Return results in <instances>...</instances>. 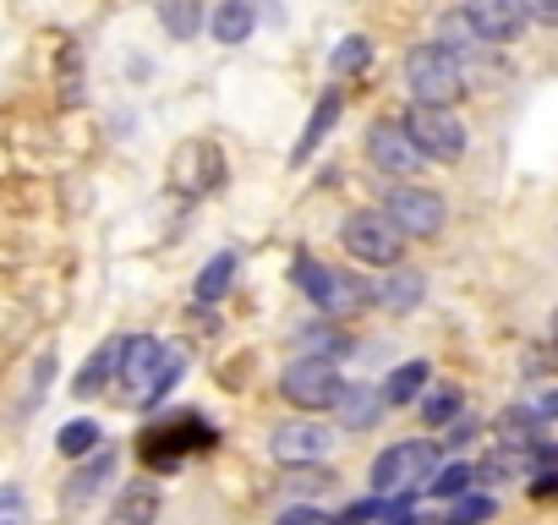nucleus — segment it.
Returning a JSON list of instances; mask_svg holds the SVG:
<instances>
[{"instance_id":"f257e3e1","label":"nucleus","mask_w":558,"mask_h":525,"mask_svg":"<svg viewBox=\"0 0 558 525\" xmlns=\"http://www.w3.org/2000/svg\"><path fill=\"white\" fill-rule=\"evenodd\" d=\"M181 373H186V356L175 345H159V340L137 334V340H126L116 378H121V389H126L132 405H159L181 383Z\"/></svg>"},{"instance_id":"f03ea898","label":"nucleus","mask_w":558,"mask_h":525,"mask_svg":"<svg viewBox=\"0 0 558 525\" xmlns=\"http://www.w3.org/2000/svg\"><path fill=\"white\" fill-rule=\"evenodd\" d=\"M405 83H411V94L422 105H454L465 94V72H460V61L444 45H416L405 56Z\"/></svg>"},{"instance_id":"7ed1b4c3","label":"nucleus","mask_w":558,"mask_h":525,"mask_svg":"<svg viewBox=\"0 0 558 525\" xmlns=\"http://www.w3.org/2000/svg\"><path fill=\"white\" fill-rule=\"evenodd\" d=\"M345 252L351 257H362V262H378V269H395V262L405 257V230L389 219V213H373V208H362V213H351L345 219Z\"/></svg>"},{"instance_id":"20e7f679","label":"nucleus","mask_w":558,"mask_h":525,"mask_svg":"<svg viewBox=\"0 0 558 525\" xmlns=\"http://www.w3.org/2000/svg\"><path fill=\"white\" fill-rule=\"evenodd\" d=\"M296 285H302L307 302L324 307V313H362V302L373 296L356 274H340V269H329V262H318V257H302V262H296Z\"/></svg>"},{"instance_id":"39448f33","label":"nucleus","mask_w":558,"mask_h":525,"mask_svg":"<svg viewBox=\"0 0 558 525\" xmlns=\"http://www.w3.org/2000/svg\"><path fill=\"white\" fill-rule=\"evenodd\" d=\"M340 367L329 362V356H296L286 373H279V394H286L291 405H302V411H324V405H335L340 400Z\"/></svg>"},{"instance_id":"423d86ee","label":"nucleus","mask_w":558,"mask_h":525,"mask_svg":"<svg viewBox=\"0 0 558 525\" xmlns=\"http://www.w3.org/2000/svg\"><path fill=\"white\" fill-rule=\"evenodd\" d=\"M405 132L416 137V148L427 154V159H460L465 154V126H460V115L449 110V105H411V115H405Z\"/></svg>"},{"instance_id":"0eeeda50","label":"nucleus","mask_w":558,"mask_h":525,"mask_svg":"<svg viewBox=\"0 0 558 525\" xmlns=\"http://www.w3.org/2000/svg\"><path fill=\"white\" fill-rule=\"evenodd\" d=\"M433 471V443H395L373 460V487L384 498H405L411 487H422Z\"/></svg>"},{"instance_id":"6e6552de","label":"nucleus","mask_w":558,"mask_h":525,"mask_svg":"<svg viewBox=\"0 0 558 525\" xmlns=\"http://www.w3.org/2000/svg\"><path fill=\"white\" fill-rule=\"evenodd\" d=\"M367 159H373L384 175H416V164H422L427 154H422L416 137L405 132V121H378V126L367 132Z\"/></svg>"},{"instance_id":"1a4fd4ad","label":"nucleus","mask_w":558,"mask_h":525,"mask_svg":"<svg viewBox=\"0 0 558 525\" xmlns=\"http://www.w3.org/2000/svg\"><path fill=\"white\" fill-rule=\"evenodd\" d=\"M405 235H438V224H444V197L438 192H422V186H400V192H389V208H384Z\"/></svg>"},{"instance_id":"9d476101","label":"nucleus","mask_w":558,"mask_h":525,"mask_svg":"<svg viewBox=\"0 0 558 525\" xmlns=\"http://www.w3.org/2000/svg\"><path fill=\"white\" fill-rule=\"evenodd\" d=\"M525 17H531V12L520 7V0H465V23H471L476 39H487V45H509Z\"/></svg>"},{"instance_id":"9b49d317","label":"nucleus","mask_w":558,"mask_h":525,"mask_svg":"<svg viewBox=\"0 0 558 525\" xmlns=\"http://www.w3.org/2000/svg\"><path fill=\"white\" fill-rule=\"evenodd\" d=\"M329 427H318V422H286V427H279L274 432V460L279 465H313V460H324L329 454Z\"/></svg>"},{"instance_id":"f8f14e48","label":"nucleus","mask_w":558,"mask_h":525,"mask_svg":"<svg viewBox=\"0 0 558 525\" xmlns=\"http://www.w3.org/2000/svg\"><path fill=\"white\" fill-rule=\"evenodd\" d=\"M208 28H214V45H246L252 28H257L252 0H219L214 17H208Z\"/></svg>"},{"instance_id":"ddd939ff","label":"nucleus","mask_w":558,"mask_h":525,"mask_svg":"<svg viewBox=\"0 0 558 525\" xmlns=\"http://www.w3.org/2000/svg\"><path fill=\"white\" fill-rule=\"evenodd\" d=\"M154 520H159V487L154 481H132L110 509V525H154Z\"/></svg>"},{"instance_id":"4468645a","label":"nucleus","mask_w":558,"mask_h":525,"mask_svg":"<svg viewBox=\"0 0 558 525\" xmlns=\"http://www.w3.org/2000/svg\"><path fill=\"white\" fill-rule=\"evenodd\" d=\"M340 110H345V94H340V88H329V94L318 99V110H313V121H307V132H302V143H296V154H291L296 164H302L307 154H318V143H324V137L335 132V121H340Z\"/></svg>"},{"instance_id":"2eb2a0df","label":"nucleus","mask_w":558,"mask_h":525,"mask_svg":"<svg viewBox=\"0 0 558 525\" xmlns=\"http://www.w3.org/2000/svg\"><path fill=\"white\" fill-rule=\"evenodd\" d=\"M121 351H126V340H105V345L88 356V367L77 373V394H99V389L121 373Z\"/></svg>"},{"instance_id":"dca6fc26","label":"nucleus","mask_w":558,"mask_h":525,"mask_svg":"<svg viewBox=\"0 0 558 525\" xmlns=\"http://www.w3.org/2000/svg\"><path fill=\"white\" fill-rule=\"evenodd\" d=\"M335 411H340V422H345V427H373V422H378V411H384V394H378V389L351 383V389H340Z\"/></svg>"},{"instance_id":"f3484780","label":"nucleus","mask_w":558,"mask_h":525,"mask_svg":"<svg viewBox=\"0 0 558 525\" xmlns=\"http://www.w3.org/2000/svg\"><path fill=\"white\" fill-rule=\"evenodd\" d=\"M427 378H433V373H427V362H405V367H395V373H389L384 400H389V405H411L416 394H427Z\"/></svg>"},{"instance_id":"a211bd4d","label":"nucleus","mask_w":558,"mask_h":525,"mask_svg":"<svg viewBox=\"0 0 558 525\" xmlns=\"http://www.w3.org/2000/svg\"><path fill=\"white\" fill-rule=\"evenodd\" d=\"M460 405H465L460 383H438V389H427V400H422V422H427V427H444V422L460 416Z\"/></svg>"},{"instance_id":"6ab92c4d","label":"nucleus","mask_w":558,"mask_h":525,"mask_svg":"<svg viewBox=\"0 0 558 525\" xmlns=\"http://www.w3.org/2000/svg\"><path fill=\"white\" fill-rule=\"evenodd\" d=\"M230 280H235V257H230V252H219V257L208 262V269L197 274V285H192V291H197V302H219V296L230 291Z\"/></svg>"},{"instance_id":"aec40b11","label":"nucleus","mask_w":558,"mask_h":525,"mask_svg":"<svg viewBox=\"0 0 558 525\" xmlns=\"http://www.w3.org/2000/svg\"><path fill=\"white\" fill-rule=\"evenodd\" d=\"M116 471V454L105 449V454H94V465H83L77 476H72V487H66V503H83V498H94L99 492V481Z\"/></svg>"},{"instance_id":"412c9836","label":"nucleus","mask_w":558,"mask_h":525,"mask_svg":"<svg viewBox=\"0 0 558 525\" xmlns=\"http://www.w3.org/2000/svg\"><path fill=\"white\" fill-rule=\"evenodd\" d=\"M159 23L175 34V39H192L203 28V12H197V0H165L159 7Z\"/></svg>"},{"instance_id":"4be33fe9","label":"nucleus","mask_w":558,"mask_h":525,"mask_svg":"<svg viewBox=\"0 0 558 525\" xmlns=\"http://www.w3.org/2000/svg\"><path fill=\"white\" fill-rule=\"evenodd\" d=\"M384 302H389L395 313H411V307L422 302V280H416V274H405V269H389V285H384Z\"/></svg>"},{"instance_id":"5701e85b","label":"nucleus","mask_w":558,"mask_h":525,"mask_svg":"<svg viewBox=\"0 0 558 525\" xmlns=\"http://www.w3.org/2000/svg\"><path fill=\"white\" fill-rule=\"evenodd\" d=\"M536 422H542L536 405H531V411H504V416H498V432H504V443H520V449H525V443H536Z\"/></svg>"},{"instance_id":"b1692460","label":"nucleus","mask_w":558,"mask_h":525,"mask_svg":"<svg viewBox=\"0 0 558 525\" xmlns=\"http://www.w3.org/2000/svg\"><path fill=\"white\" fill-rule=\"evenodd\" d=\"M56 449L77 460V454L99 449V427H94V422H66V427H61V438H56Z\"/></svg>"},{"instance_id":"393cba45","label":"nucleus","mask_w":558,"mask_h":525,"mask_svg":"<svg viewBox=\"0 0 558 525\" xmlns=\"http://www.w3.org/2000/svg\"><path fill=\"white\" fill-rule=\"evenodd\" d=\"M476 476H482L476 465H444V471H438L427 487H433V498H460V492H465Z\"/></svg>"},{"instance_id":"a878e982","label":"nucleus","mask_w":558,"mask_h":525,"mask_svg":"<svg viewBox=\"0 0 558 525\" xmlns=\"http://www.w3.org/2000/svg\"><path fill=\"white\" fill-rule=\"evenodd\" d=\"M493 498L487 492H471V498H460L454 509H449V525H482V520H493Z\"/></svg>"},{"instance_id":"bb28decb","label":"nucleus","mask_w":558,"mask_h":525,"mask_svg":"<svg viewBox=\"0 0 558 525\" xmlns=\"http://www.w3.org/2000/svg\"><path fill=\"white\" fill-rule=\"evenodd\" d=\"M367 61H373V45H367V39H345V45L335 50V61H329V66H335L340 77H351V72H362Z\"/></svg>"},{"instance_id":"cd10ccee","label":"nucleus","mask_w":558,"mask_h":525,"mask_svg":"<svg viewBox=\"0 0 558 525\" xmlns=\"http://www.w3.org/2000/svg\"><path fill=\"white\" fill-rule=\"evenodd\" d=\"M0 525H28V498L17 487H0Z\"/></svg>"},{"instance_id":"c85d7f7f","label":"nucleus","mask_w":558,"mask_h":525,"mask_svg":"<svg viewBox=\"0 0 558 525\" xmlns=\"http://www.w3.org/2000/svg\"><path fill=\"white\" fill-rule=\"evenodd\" d=\"M378 514H389V509H384V492H378V498H362V503H351V509H340L335 525H362V520H378Z\"/></svg>"},{"instance_id":"c756f323","label":"nucleus","mask_w":558,"mask_h":525,"mask_svg":"<svg viewBox=\"0 0 558 525\" xmlns=\"http://www.w3.org/2000/svg\"><path fill=\"white\" fill-rule=\"evenodd\" d=\"M525 12H531L542 28H558V0H525Z\"/></svg>"},{"instance_id":"7c9ffc66","label":"nucleus","mask_w":558,"mask_h":525,"mask_svg":"<svg viewBox=\"0 0 558 525\" xmlns=\"http://www.w3.org/2000/svg\"><path fill=\"white\" fill-rule=\"evenodd\" d=\"M279 525H324V514H318V509H291Z\"/></svg>"},{"instance_id":"2f4dec72","label":"nucleus","mask_w":558,"mask_h":525,"mask_svg":"<svg viewBox=\"0 0 558 525\" xmlns=\"http://www.w3.org/2000/svg\"><path fill=\"white\" fill-rule=\"evenodd\" d=\"M553 492H558V471H542L536 476V498H553Z\"/></svg>"},{"instance_id":"473e14b6","label":"nucleus","mask_w":558,"mask_h":525,"mask_svg":"<svg viewBox=\"0 0 558 525\" xmlns=\"http://www.w3.org/2000/svg\"><path fill=\"white\" fill-rule=\"evenodd\" d=\"M536 416H542V422H547V416H558V389H547V394L536 400Z\"/></svg>"},{"instance_id":"72a5a7b5","label":"nucleus","mask_w":558,"mask_h":525,"mask_svg":"<svg viewBox=\"0 0 558 525\" xmlns=\"http://www.w3.org/2000/svg\"><path fill=\"white\" fill-rule=\"evenodd\" d=\"M553 334H558V318H553Z\"/></svg>"}]
</instances>
